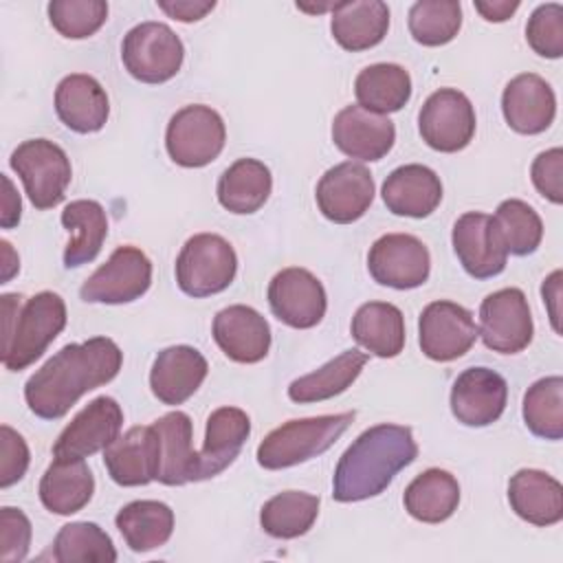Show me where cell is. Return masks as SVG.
<instances>
[{
  "mask_svg": "<svg viewBox=\"0 0 563 563\" xmlns=\"http://www.w3.org/2000/svg\"><path fill=\"white\" fill-rule=\"evenodd\" d=\"M123 363V352L108 336L68 343L53 354L24 385L29 409L44 420H57L88 391L110 383Z\"/></svg>",
  "mask_w": 563,
  "mask_h": 563,
  "instance_id": "1",
  "label": "cell"
},
{
  "mask_svg": "<svg viewBox=\"0 0 563 563\" xmlns=\"http://www.w3.org/2000/svg\"><path fill=\"white\" fill-rule=\"evenodd\" d=\"M416 457L418 444L409 427L387 422L369 427L341 455L332 477V497L341 504L376 497Z\"/></svg>",
  "mask_w": 563,
  "mask_h": 563,
  "instance_id": "2",
  "label": "cell"
},
{
  "mask_svg": "<svg viewBox=\"0 0 563 563\" xmlns=\"http://www.w3.org/2000/svg\"><path fill=\"white\" fill-rule=\"evenodd\" d=\"M22 295L7 292L2 306V363L20 372L35 363L66 328V303L53 290H42L22 303Z\"/></svg>",
  "mask_w": 563,
  "mask_h": 563,
  "instance_id": "3",
  "label": "cell"
},
{
  "mask_svg": "<svg viewBox=\"0 0 563 563\" xmlns=\"http://www.w3.org/2000/svg\"><path fill=\"white\" fill-rule=\"evenodd\" d=\"M354 411L288 420L273 429L257 446V464L268 471L288 468L325 453L352 424Z\"/></svg>",
  "mask_w": 563,
  "mask_h": 563,
  "instance_id": "4",
  "label": "cell"
},
{
  "mask_svg": "<svg viewBox=\"0 0 563 563\" xmlns=\"http://www.w3.org/2000/svg\"><path fill=\"white\" fill-rule=\"evenodd\" d=\"M235 273L238 255L218 233L191 235L176 257V284L185 295L196 299L227 290Z\"/></svg>",
  "mask_w": 563,
  "mask_h": 563,
  "instance_id": "5",
  "label": "cell"
},
{
  "mask_svg": "<svg viewBox=\"0 0 563 563\" xmlns=\"http://www.w3.org/2000/svg\"><path fill=\"white\" fill-rule=\"evenodd\" d=\"M9 165L20 176L35 209H53L64 200L73 167L57 143L48 139H29L11 152Z\"/></svg>",
  "mask_w": 563,
  "mask_h": 563,
  "instance_id": "6",
  "label": "cell"
},
{
  "mask_svg": "<svg viewBox=\"0 0 563 563\" xmlns=\"http://www.w3.org/2000/svg\"><path fill=\"white\" fill-rule=\"evenodd\" d=\"M125 70L143 84H165L183 66L185 46L163 22H141L132 26L121 44Z\"/></svg>",
  "mask_w": 563,
  "mask_h": 563,
  "instance_id": "7",
  "label": "cell"
},
{
  "mask_svg": "<svg viewBox=\"0 0 563 563\" xmlns=\"http://www.w3.org/2000/svg\"><path fill=\"white\" fill-rule=\"evenodd\" d=\"M227 128L222 117L202 103L180 108L167 123L165 147L180 167H205L216 161L224 147Z\"/></svg>",
  "mask_w": 563,
  "mask_h": 563,
  "instance_id": "8",
  "label": "cell"
},
{
  "mask_svg": "<svg viewBox=\"0 0 563 563\" xmlns=\"http://www.w3.org/2000/svg\"><path fill=\"white\" fill-rule=\"evenodd\" d=\"M475 108L471 99L455 88H440L427 97L418 114L422 141L444 154L464 150L475 134Z\"/></svg>",
  "mask_w": 563,
  "mask_h": 563,
  "instance_id": "9",
  "label": "cell"
},
{
  "mask_svg": "<svg viewBox=\"0 0 563 563\" xmlns=\"http://www.w3.org/2000/svg\"><path fill=\"white\" fill-rule=\"evenodd\" d=\"M152 284V262L136 246H119L79 288L88 303H130L147 292Z\"/></svg>",
  "mask_w": 563,
  "mask_h": 563,
  "instance_id": "10",
  "label": "cell"
},
{
  "mask_svg": "<svg viewBox=\"0 0 563 563\" xmlns=\"http://www.w3.org/2000/svg\"><path fill=\"white\" fill-rule=\"evenodd\" d=\"M484 345L499 354H517L526 350L534 334L528 299L519 288H501L490 292L479 306V328Z\"/></svg>",
  "mask_w": 563,
  "mask_h": 563,
  "instance_id": "11",
  "label": "cell"
},
{
  "mask_svg": "<svg viewBox=\"0 0 563 563\" xmlns=\"http://www.w3.org/2000/svg\"><path fill=\"white\" fill-rule=\"evenodd\" d=\"M367 271L380 286L409 290L429 279L431 255L424 242L416 235L387 233L369 246Z\"/></svg>",
  "mask_w": 563,
  "mask_h": 563,
  "instance_id": "12",
  "label": "cell"
},
{
  "mask_svg": "<svg viewBox=\"0 0 563 563\" xmlns=\"http://www.w3.org/2000/svg\"><path fill=\"white\" fill-rule=\"evenodd\" d=\"M477 336L479 332L471 310L455 301H431L420 312L418 343L422 354L431 361L446 363L464 356Z\"/></svg>",
  "mask_w": 563,
  "mask_h": 563,
  "instance_id": "13",
  "label": "cell"
},
{
  "mask_svg": "<svg viewBox=\"0 0 563 563\" xmlns=\"http://www.w3.org/2000/svg\"><path fill=\"white\" fill-rule=\"evenodd\" d=\"M376 185L369 169L361 163H339L317 183V207L330 222L350 224L365 216L374 202Z\"/></svg>",
  "mask_w": 563,
  "mask_h": 563,
  "instance_id": "14",
  "label": "cell"
},
{
  "mask_svg": "<svg viewBox=\"0 0 563 563\" xmlns=\"http://www.w3.org/2000/svg\"><path fill=\"white\" fill-rule=\"evenodd\" d=\"M266 297L273 314L297 330L314 328L328 308L323 284L299 266L279 271L268 284Z\"/></svg>",
  "mask_w": 563,
  "mask_h": 563,
  "instance_id": "15",
  "label": "cell"
},
{
  "mask_svg": "<svg viewBox=\"0 0 563 563\" xmlns=\"http://www.w3.org/2000/svg\"><path fill=\"white\" fill-rule=\"evenodd\" d=\"M121 427V405L110 396H97L57 435L53 457H88L106 451L119 438Z\"/></svg>",
  "mask_w": 563,
  "mask_h": 563,
  "instance_id": "16",
  "label": "cell"
},
{
  "mask_svg": "<svg viewBox=\"0 0 563 563\" xmlns=\"http://www.w3.org/2000/svg\"><path fill=\"white\" fill-rule=\"evenodd\" d=\"M451 242L462 268L475 279L495 277L506 268L508 253L497 235L493 216L488 213H462L453 224Z\"/></svg>",
  "mask_w": 563,
  "mask_h": 563,
  "instance_id": "17",
  "label": "cell"
},
{
  "mask_svg": "<svg viewBox=\"0 0 563 563\" xmlns=\"http://www.w3.org/2000/svg\"><path fill=\"white\" fill-rule=\"evenodd\" d=\"M506 378L490 367L464 369L451 387V411L466 427H488L506 409Z\"/></svg>",
  "mask_w": 563,
  "mask_h": 563,
  "instance_id": "18",
  "label": "cell"
},
{
  "mask_svg": "<svg viewBox=\"0 0 563 563\" xmlns=\"http://www.w3.org/2000/svg\"><path fill=\"white\" fill-rule=\"evenodd\" d=\"M251 435V418L238 407H220L207 418L205 444L194 455L191 482H202L222 473L240 455Z\"/></svg>",
  "mask_w": 563,
  "mask_h": 563,
  "instance_id": "19",
  "label": "cell"
},
{
  "mask_svg": "<svg viewBox=\"0 0 563 563\" xmlns=\"http://www.w3.org/2000/svg\"><path fill=\"white\" fill-rule=\"evenodd\" d=\"M213 341L235 363H260L271 350L268 321L251 306L233 303L213 317Z\"/></svg>",
  "mask_w": 563,
  "mask_h": 563,
  "instance_id": "20",
  "label": "cell"
},
{
  "mask_svg": "<svg viewBox=\"0 0 563 563\" xmlns=\"http://www.w3.org/2000/svg\"><path fill=\"white\" fill-rule=\"evenodd\" d=\"M332 141L350 158L380 161L396 141V128L385 114L361 106H345L332 121Z\"/></svg>",
  "mask_w": 563,
  "mask_h": 563,
  "instance_id": "21",
  "label": "cell"
},
{
  "mask_svg": "<svg viewBox=\"0 0 563 563\" xmlns=\"http://www.w3.org/2000/svg\"><path fill=\"white\" fill-rule=\"evenodd\" d=\"M501 112L515 132L541 134L552 125L556 114L554 90L543 77L521 73L506 84L501 92Z\"/></svg>",
  "mask_w": 563,
  "mask_h": 563,
  "instance_id": "22",
  "label": "cell"
},
{
  "mask_svg": "<svg viewBox=\"0 0 563 563\" xmlns=\"http://www.w3.org/2000/svg\"><path fill=\"white\" fill-rule=\"evenodd\" d=\"M207 358L191 345H172L156 354L150 389L163 405H183L207 378Z\"/></svg>",
  "mask_w": 563,
  "mask_h": 563,
  "instance_id": "23",
  "label": "cell"
},
{
  "mask_svg": "<svg viewBox=\"0 0 563 563\" xmlns=\"http://www.w3.org/2000/svg\"><path fill=\"white\" fill-rule=\"evenodd\" d=\"M103 464L119 486H145L158 473V433L154 424L132 427L106 451Z\"/></svg>",
  "mask_w": 563,
  "mask_h": 563,
  "instance_id": "24",
  "label": "cell"
},
{
  "mask_svg": "<svg viewBox=\"0 0 563 563\" xmlns=\"http://www.w3.org/2000/svg\"><path fill=\"white\" fill-rule=\"evenodd\" d=\"M55 112L68 130L92 134L106 125L110 101L103 86L92 75L73 73L55 88Z\"/></svg>",
  "mask_w": 563,
  "mask_h": 563,
  "instance_id": "25",
  "label": "cell"
},
{
  "mask_svg": "<svg viewBox=\"0 0 563 563\" xmlns=\"http://www.w3.org/2000/svg\"><path fill=\"white\" fill-rule=\"evenodd\" d=\"M380 196L394 216L427 218L442 200V183L431 167L409 163L385 178Z\"/></svg>",
  "mask_w": 563,
  "mask_h": 563,
  "instance_id": "26",
  "label": "cell"
},
{
  "mask_svg": "<svg viewBox=\"0 0 563 563\" xmlns=\"http://www.w3.org/2000/svg\"><path fill=\"white\" fill-rule=\"evenodd\" d=\"M508 501L517 517L539 528L563 519V486L539 468H521L510 477Z\"/></svg>",
  "mask_w": 563,
  "mask_h": 563,
  "instance_id": "27",
  "label": "cell"
},
{
  "mask_svg": "<svg viewBox=\"0 0 563 563\" xmlns=\"http://www.w3.org/2000/svg\"><path fill=\"white\" fill-rule=\"evenodd\" d=\"M95 493V477L84 457H53L40 479V501L55 515H75Z\"/></svg>",
  "mask_w": 563,
  "mask_h": 563,
  "instance_id": "28",
  "label": "cell"
},
{
  "mask_svg": "<svg viewBox=\"0 0 563 563\" xmlns=\"http://www.w3.org/2000/svg\"><path fill=\"white\" fill-rule=\"evenodd\" d=\"M389 29V9L380 0H352L332 7L330 31L334 42L350 51H367L380 44Z\"/></svg>",
  "mask_w": 563,
  "mask_h": 563,
  "instance_id": "29",
  "label": "cell"
},
{
  "mask_svg": "<svg viewBox=\"0 0 563 563\" xmlns=\"http://www.w3.org/2000/svg\"><path fill=\"white\" fill-rule=\"evenodd\" d=\"M350 332L354 341L378 358H394L405 347V317L398 306L387 301H367L354 317Z\"/></svg>",
  "mask_w": 563,
  "mask_h": 563,
  "instance_id": "30",
  "label": "cell"
},
{
  "mask_svg": "<svg viewBox=\"0 0 563 563\" xmlns=\"http://www.w3.org/2000/svg\"><path fill=\"white\" fill-rule=\"evenodd\" d=\"M273 189L271 169L257 158H238L218 178V202L238 216L255 213L264 207Z\"/></svg>",
  "mask_w": 563,
  "mask_h": 563,
  "instance_id": "31",
  "label": "cell"
},
{
  "mask_svg": "<svg viewBox=\"0 0 563 563\" xmlns=\"http://www.w3.org/2000/svg\"><path fill=\"white\" fill-rule=\"evenodd\" d=\"M158 433V473L165 486H183L191 482L196 451L191 449L194 424L185 411H169L152 422Z\"/></svg>",
  "mask_w": 563,
  "mask_h": 563,
  "instance_id": "32",
  "label": "cell"
},
{
  "mask_svg": "<svg viewBox=\"0 0 563 563\" xmlns=\"http://www.w3.org/2000/svg\"><path fill=\"white\" fill-rule=\"evenodd\" d=\"M402 504L413 519L422 523H442L457 510L460 484L444 468H427L409 482Z\"/></svg>",
  "mask_w": 563,
  "mask_h": 563,
  "instance_id": "33",
  "label": "cell"
},
{
  "mask_svg": "<svg viewBox=\"0 0 563 563\" xmlns=\"http://www.w3.org/2000/svg\"><path fill=\"white\" fill-rule=\"evenodd\" d=\"M114 523L134 552H150L169 541L174 532V510L156 499H136L125 504Z\"/></svg>",
  "mask_w": 563,
  "mask_h": 563,
  "instance_id": "34",
  "label": "cell"
},
{
  "mask_svg": "<svg viewBox=\"0 0 563 563\" xmlns=\"http://www.w3.org/2000/svg\"><path fill=\"white\" fill-rule=\"evenodd\" d=\"M367 363V354L361 350H345L319 369L295 378L288 385V398L299 405L321 402L343 394L361 374Z\"/></svg>",
  "mask_w": 563,
  "mask_h": 563,
  "instance_id": "35",
  "label": "cell"
},
{
  "mask_svg": "<svg viewBox=\"0 0 563 563\" xmlns=\"http://www.w3.org/2000/svg\"><path fill=\"white\" fill-rule=\"evenodd\" d=\"M354 95L361 108L387 117L411 99V77L400 64H372L356 75Z\"/></svg>",
  "mask_w": 563,
  "mask_h": 563,
  "instance_id": "36",
  "label": "cell"
},
{
  "mask_svg": "<svg viewBox=\"0 0 563 563\" xmlns=\"http://www.w3.org/2000/svg\"><path fill=\"white\" fill-rule=\"evenodd\" d=\"M62 224L75 233L64 249V266L79 268L92 262L108 235V218L97 200H73L62 211Z\"/></svg>",
  "mask_w": 563,
  "mask_h": 563,
  "instance_id": "37",
  "label": "cell"
},
{
  "mask_svg": "<svg viewBox=\"0 0 563 563\" xmlns=\"http://www.w3.org/2000/svg\"><path fill=\"white\" fill-rule=\"evenodd\" d=\"M319 515V497L303 490H284L271 497L260 510V526L275 539L306 534Z\"/></svg>",
  "mask_w": 563,
  "mask_h": 563,
  "instance_id": "38",
  "label": "cell"
},
{
  "mask_svg": "<svg viewBox=\"0 0 563 563\" xmlns=\"http://www.w3.org/2000/svg\"><path fill=\"white\" fill-rule=\"evenodd\" d=\"M523 422L543 440L563 438V378L545 376L532 383L523 396Z\"/></svg>",
  "mask_w": 563,
  "mask_h": 563,
  "instance_id": "39",
  "label": "cell"
},
{
  "mask_svg": "<svg viewBox=\"0 0 563 563\" xmlns=\"http://www.w3.org/2000/svg\"><path fill=\"white\" fill-rule=\"evenodd\" d=\"M53 559L59 563H112L117 550L108 532L92 521H73L59 528L53 541Z\"/></svg>",
  "mask_w": 563,
  "mask_h": 563,
  "instance_id": "40",
  "label": "cell"
},
{
  "mask_svg": "<svg viewBox=\"0 0 563 563\" xmlns=\"http://www.w3.org/2000/svg\"><path fill=\"white\" fill-rule=\"evenodd\" d=\"M493 224L497 235L510 255H530L539 249L543 238V222L539 213L519 198H508L499 202Z\"/></svg>",
  "mask_w": 563,
  "mask_h": 563,
  "instance_id": "41",
  "label": "cell"
},
{
  "mask_svg": "<svg viewBox=\"0 0 563 563\" xmlns=\"http://www.w3.org/2000/svg\"><path fill=\"white\" fill-rule=\"evenodd\" d=\"M409 33L422 46L449 44L462 29V7L455 0H420L409 9Z\"/></svg>",
  "mask_w": 563,
  "mask_h": 563,
  "instance_id": "42",
  "label": "cell"
},
{
  "mask_svg": "<svg viewBox=\"0 0 563 563\" xmlns=\"http://www.w3.org/2000/svg\"><path fill=\"white\" fill-rule=\"evenodd\" d=\"M48 20L53 29L68 40L95 35L108 20V2L103 0H53L48 2Z\"/></svg>",
  "mask_w": 563,
  "mask_h": 563,
  "instance_id": "43",
  "label": "cell"
},
{
  "mask_svg": "<svg viewBox=\"0 0 563 563\" xmlns=\"http://www.w3.org/2000/svg\"><path fill=\"white\" fill-rule=\"evenodd\" d=\"M528 46L548 59L563 55V7L559 2L539 4L526 24Z\"/></svg>",
  "mask_w": 563,
  "mask_h": 563,
  "instance_id": "44",
  "label": "cell"
},
{
  "mask_svg": "<svg viewBox=\"0 0 563 563\" xmlns=\"http://www.w3.org/2000/svg\"><path fill=\"white\" fill-rule=\"evenodd\" d=\"M31 545V521L20 508H0V561H24Z\"/></svg>",
  "mask_w": 563,
  "mask_h": 563,
  "instance_id": "45",
  "label": "cell"
},
{
  "mask_svg": "<svg viewBox=\"0 0 563 563\" xmlns=\"http://www.w3.org/2000/svg\"><path fill=\"white\" fill-rule=\"evenodd\" d=\"M534 189L550 202H563V150L552 147L541 152L530 167Z\"/></svg>",
  "mask_w": 563,
  "mask_h": 563,
  "instance_id": "46",
  "label": "cell"
},
{
  "mask_svg": "<svg viewBox=\"0 0 563 563\" xmlns=\"http://www.w3.org/2000/svg\"><path fill=\"white\" fill-rule=\"evenodd\" d=\"M0 486L9 488L24 477L31 457L24 438L9 424L0 427Z\"/></svg>",
  "mask_w": 563,
  "mask_h": 563,
  "instance_id": "47",
  "label": "cell"
},
{
  "mask_svg": "<svg viewBox=\"0 0 563 563\" xmlns=\"http://www.w3.org/2000/svg\"><path fill=\"white\" fill-rule=\"evenodd\" d=\"M156 4L163 13L178 22H198L216 9L213 0H158Z\"/></svg>",
  "mask_w": 563,
  "mask_h": 563,
  "instance_id": "48",
  "label": "cell"
},
{
  "mask_svg": "<svg viewBox=\"0 0 563 563\" xmlns=\"http://www.w3.org/2000/svg\"><path fill=\"white\" fill-rule=\"evenodd\" d=\"M2 187H4V194H2L0 224H2V229H13V227H18L20 216H22V200H20V194L15 191L11 178L4 174H2Z\"/></svg>",
  "mask_w": 563,
  "mask_h": 563,
  "instance_id": "49",
  "label": "cell"
},
{
  "mask_svg": "<svg viewBox=\"0 0 563 563\" xmlns=\"http://www.w3.org/2000/svg\"><path fill=\"white\" fill-rule=\"evenodd\" d=\"M561 277H563L561 271H554V273H550V275L543 279V286H541L543 303H545V308H548V314H550V321H552L554 332H561V310H559Z\"/></svg>",
  "mask_w": 563,
  "mask_h": 563,
  "instance_id": "50",
  "label": "cell"
},
{
  "mask_svg": "<svg viewBox=\"0 0 563 563\" xmlns=\"http://www.w3.org/2000/svg\"><path fill=\"white\" fill-rule=\"evenodd\" d=\"M519 9L517 0H477L475 11L486 20V22H506L515 11Z\"/></svg>",
  "mask_w": 563,
  "mask_h": 563,
  "instance_id": "51",
  "label": "cell"
},
{
  "mask_svg": "<svg viewBox=\"0 0 563 563\" xmlns=\"http://www.w3.org/2000/svg\"><path fill=\"white\" fill-rule=\"evenodd\" d=\"M0 246H2V284H7L20 271V260L7 240H2Z\"/></svg>",
  "mask_w": 563,
  "mask_h": 563,
  "instance_id": "52",
  "label": "cell"
}]
</instances>
